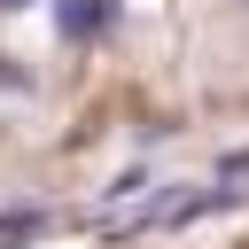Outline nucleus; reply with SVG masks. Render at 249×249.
I'll list each match as a JSON object with an SVG mask.
<instances>
[{
    "mask_svg": "<svg viewBox=\"0 0 249 249\" xmlns=\"http://www.w3.org/2000/svg\"><path fill=\"white\" fill-rule=\"evenodd\" d=\"M233 202H241V187H195V195L179 187V195H156L148 210H132L124 226H132V233H140V226H195V218H218V210H233Z\"/></svg>",
    "mask_w": 249,
    "mask_h": 249,
    "instance_id": "obj_1",
    "label": "nucleus"
},
{
    "mask_svg": "<svg viewBox=\"0 0 249 249\" xmlns=\"http://www.w3.org/2000/svg\"><path fill=\"white\" fill-rule=\"evenodd\" d=\"M109 16H117V0H54V39L86 47V39L109 31Z\"/></svg>",
    "mask_w": 249,
    "mask_h": 249,
    "instance_id": "obj_2",
    "label": "nucleus"
},
{
    "mask_svg": "<svg viewBox=\"0 0 249 249\" xmlns=\"http://www.w3.org/2000/svg\"><path fill=\"white\" fill-rule=\"evenodd\" d=\"M47 233V210H0V241H31Z\"/></svg>",
    "mask_w": 249,
    "mask_h": 249,
    "instance_id": "obj_3",
    "label": "nucleus"
},
{
    "mask_svg": "<svg viewBox=\"0 0 249 249\" xmlns=\"http://www.w3.org/2000/svg\"><path fill=\"white\" fill-rule=\"evenodd\" d=\"M0 86H16V93H23V86H31V78H23V70H16V62H8V54H0Z\"/></svg>",
    "mask_w": 249,
    "mask_h": 249,
    "instance_id": "obj_4",
    "label": "nucleus"
},
{
    "mask_svg": "<svg viewBox=\"0 0 249 249\" xmlns=\"http://www.w3.org/2000/svg\"><path fill=\"white\" fill-rule=\"evenodd\" d=\"M16 8H39V0H0V16H16Z\"/></svg>",
    "mask_w": 249,
    "mask_h": 249,
    "instance_id": "obj_5",
    "label": "nucleus"
}]
</instances>
